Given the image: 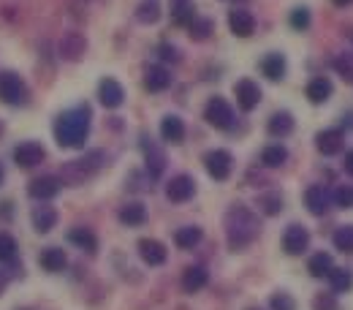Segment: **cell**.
Masks as SVG:
<instances>
[{
  "instance_id": "4dcf8cb0",
  "label": "cell",
  "mask_w": 353,
  "mask_h": 310,
  "mask_svg": "<svg viewBox=\"0 0 353 310\" xmlns=\"http://www.w3.org/2000/svg\"><path fill=\"white\" fill-rule=\"evenodd\" d=\"M329 286H332V294H348V291H353L351 267H334L329 272Z\"/></svg>"
},
{
  "instance_id": "52a82bcc",
  "label": "cell",
  "mask_w": 353,
  "mask_h": 310,
  "mask_svg": "<svg viewBox=\"0 0 353 310\" xmlns=\"http://www.w3.org/2000/svg\"><path fill=\"white\" fill-rule=\"evenodd\" d=\"M204 169L215 182H225L234 172V155L228 150H223V147L210 150V153H204Z\"/></svg>"
},
{
  "instance_id": "44dd1931",
  "label": "cell",
  "mask_w": 353,
  "mask_h": 310,
  "mask_svg": "<svg viewBox=\"0 0 353 310\" xmlns=\"http://www.w3.org/2000/svg\"><path fill=\"white\" fill-rule=\"evenodd\" d=\"M294 128H296V120H294V115L285 112V109L274 112V115L269 117V123H266V133L274 136V139H285V136H291Z\"/></svg>"
},
{
  "instance_id": "1f68e13d",
  "label": "cell",
  "mask_w": 353,
  "mask_h": 310,
  "mask_svg": "<svg viewBox=\"0 0 353 310\" xmlns=\"http://www.w3.org/2000/svg\"><path fill=\"white\" fill-rule=\"evenodd\" d=\"M334 269V259H332V253H326V251H318V253H312L307 262V272L312 278H329V272Z\"/></svg>"
},
{
  "instance_id": "f1b7e54d",
  "label": "cell",
  "mask_w": 353,
  "mask_h": 310,
  "mask_svg": "<svg viewBox=\"0 0 353 310\" xmlns=\"http://www.w3.org/2000/svg\"><path fill=\"white\" fill-rule=\"evenodd\" d=\"M285 68H288V63L277 52H269L264 60H261V74H264L269 82H280L285 77Z\"/></svg>"
},
{
  "instance_id": "b9f144b4",
  "label": "cell",
  "mask_w": 353,
  "mask_h": 310,
  "mask_svg": "<svg viewBox=\"0 0 353 310\" xmlns=\"http://www.w3.org/2000/svg\"><path fill=\"white\" fill-rule=\"evenodd\" d=\"M312 310H337V297L334 294H315L312 297Z\"/></svg>"
},
{
  "instance_id": "ba28073f",
  "label": "cell",
  "mask_w": 353,
  "mask_h": 310,
  "mask_svg": "<svg viewBox=\"0 0 353 310\" xmlns=\"http://www.w3.org/2000/svg\"><path fill=\"white\" fill-rule=\"evenodd\" d=\"M60 188H63V182L57 175H41V177H33L28 182V196L36 199L39 204H49L60 193Z\"/></svg>"
},
{
  "instance_id": "d590c367",
  "label": "cell",
  "mask_w": 353,
  "mask_h": 310,
  "mask_svg": "<svg viewBox=\"0 0 353 310\" xmlns=\"http://www.w3.org/2000/svg\"><path fill=\"white\" fill-rule=\"evenodd\" d=\"M332 242L340 253H353V223H345V226H337L334 234H332Z\"/></svg>"
},
{
  "instance_id": "ab89813d",
  "label": "cell",
  "mask_w": 353,
  "mask_h": 310,
  "mask_svg": "<svg viewBox=\"0 0 353 310\" xmlns=\"http://www.w3.org/2000/svg\"><path fill=\"white\" fill-rule=\"evenodd\" d=\"M269 308L272 310H296V300L288 291H274L269 297Z\"/></svg>"
},
{
  "instance_id": "603a6c76",
  "label": "cell",
  "mask_w": 353,
  "mask_h": 310,
  "mask_svg": "<svg viewBox=\"0 0 353 310\" xmlns=\"http://www.w3.org/2000/svg\"><path fill=\"white\" fill-rule=\"evenodd\" d=\"M57 210L52 207V204H39V207H33V213H30V221H33V229L39 231V234H49L54 226H57Z\"/></svg>"
},
{
  "instance_id": "ffe728a7",
  "label": "cell",
  "mask_w": 353,
  "mask_h": 310,
  "mask_svg": "<svg viewBox=\"0 0 353 310\" xmlns=\"http://www.w3.org/2000/svg\"><path fill=\"white\" fill-rule=\"evenodd\" d=\"M144 88L150 93H163L172 88V71L166 66H147L144 68Z\"/></svg>"
},
{
  "instance_id": "5b68a950",
  "label": "cell",
  "mask_w": 353,
  "mask_h": 310,
  "mask_svg": "<svg viewBox=\"0 0 353 310\" xmlns=\"http://www.w3.org/2000/svg\"><path fill=\"white\" fill-rule=\"evenodd\" d=\"M30 98V90L25 79L14 71H0V101L8 106H25Z\"/></svg>"
},
{
  "instance_id": "74e56055",
  "label": "cell",
  "mask_w": 353,
  "mask_h": 310,
  "mask_svg": "<svg viewBox=\"0 0 353 310\" xmlns=\"http://www.w3.org/2000/svg\"><path fill=\"white\" fill-rule=\"evenodd\" d=\"M332 68L337 71V77H343L345 82H353V55L351 52H343L332 60Z\"/></svg>"
},
{
  "instance_id": "ee69618b",
  "label": "cell",
  "mask_w": 353,
  "mask_h": 310,
  "mask_svg": "<svg viewBox=\"0 0 353 310\" xmlns=\"http://www.w3.org/2000/svg\"><path fill=\"white\" fill-rule=\"evenodd\" d=\"M343 169H345V175H348V177H353V150L345 153V158H343Z\"/></svg>"
},
{
  "instance_id": "d6986e66",
  "label": "cell",
  "mask_w": 353,
  "mask_h": 310,
  "mask_svg": "<svg viewBox=\"0 0 353 310\" xmlns=\"http://www.w3.org/2000/svg\"><path fill=\"white\" fill-rule=\"evenodd\" d=\"M228 28H231L234 36L248 39V36L256 33V17H253L248 8H234V11L228 14Z\"/></svg>"
},
{
  "instance_id": "cb8c5ba5",
  "label": "cell",
  "mask_w": 353,
  "mask_h": 310,
  "mask_svg": "<svg viewBox=\"0 0 353 310\" xmlns=\"http://www.w3.org/2000/svg\"><path fill=\"white\" fill-rule=\"evenodd\" d=\"M68 242H71L74 248L90 253V256L98 251V237H95V231L88 229V226H74V229L68 231Z\"/></svg>"
},
{
  "instance_id": "277c9868",
  "label": "cell",
  "mask_w": 353,
  "mask_h": 310,
  "mask_svg": "<svg viewBox=\"0 0 353 310\" xmlns=\"http://www.w3.org/2000/svg\"><path fill=\"white\" fill-rule=\"evenodd\" d=\"M204 120L215 128V131H231L234 123H236V115H234V106L221 98V95H212L204 106Z\"/></svg>"
},
{
  "instance_id": "f546056e",
  "label": "cell",
  "mask_w": 353,
  "mask_h": 310,
  "mask_svg": "<svg viewBox=\"0 0 353 310\" xmlns=\"http://www.w3.org/2000/svg\"><path fill=\"white\" fill-rule=\"evenodd\" d=\"M123 226H144L147 223V207L141 202H125L117 213Z\"/></svg>"
},
{
  "instance_id": "681fc988",
  "label": "cell",
  "mask_w": 353,
  "mask_h": 310,
  "mask_svg": "<svg viewBox=\"0 0 353 310\" xmlns=\"http://www.w3.org/2000/svg\"><path fill=\"white\" fill-rule=\"evenodd\" d=\"M22 310H28V308H22Z\"/></svg>"
},
{
  "instance_id": "f6af8a7d",
  "label": "cell",
  "mask_w": 353,
  "mask_h": 310,
  "mask_svg": "<svg viewBox=\"0 0 353 310\" xmlns=\"http://www.w3.org/2000/svg\"><path fill=\"white\" fill-rule=\"evenodd\" d=\"M8 278H11V275H8L6 269H0V297H3V294H6V289H8Z\"/></svg>"
},
{
  "instance_id": "8fae6325",
  "label": "cell",
  "mask_w": 353,
  "mask_h": 310,
  "mask_svg": "<svg viewBox=\"0 0 353 310\" xmlns=\"http://www.w3.org/2000/svg\"><path fill=\"white\" fill-rule=\"evenodd\" d=\"M196 196V180L190 177V175H174V177L166 182V199L172 202V204H185V202H190Z\"/></svg>"
},
{
  "instance_id": "6da1fadb",
  "label": "cell",
  "mask_w": 353,
  "mask_h": 310,
  "mask_svg": "<svg viewBox=\"0 0 353 310\" xmlns=\"http://www.w3.org/2000/svg\"><path fill=\"white\" fill-rule=\"evenodd\" d=\"M223 223H225L228 251H234V253L248 251V248L259 240V234H261V221H259V215H256L250 207H245V204H231V207L225 210Z\"/></svg>"
},
{
  "instance_id": "5bb4252c",
  "label": "cell",
  "mask_w": 353,
  "mask_h": 310,
  "mask_svg": "<svg viewBox=\"0 0 353 310\" xmlns=\"http://www.w3.org/2000/svg\"><path fill=\"white\" fill-rule=\"evenodd\" d=\"M332 193L323 188V185H310L305 191V207L310 210V215L315 218H323L329 210H332Z\"/></svg>"
},
{
  "instance_id": "30bf717a",
  "label": "cell",
  "mask_w": 353,
  "mask_h": 310,
  "mask_svg": "<svg viewBox=\"0 0 353 310\" xmlns=\"http://www.w3.org/2000/svg\"><path fill=\"white\" fill-rule=\"evenodd\" d=\"M136 251H139V259L147 267H163L169 262L166 245L161 240H155V237H141L139 245H136Z\"/></svg>"
},
{
  "instance_id": "9a60e30c",
  "label": "cell",
  "mask_w": 353,
  "mask_h": 310,
  "mask_svg": "<svg viewBox=\"0 0 353 310\" xmlns=\"http://www.w3.org/2000/svg\"><path fill=\"white\" fill-rule=\"evenodd\" d=\"M57 52H60L63 60H68V63H79V60L85 57V52H88V39H85L82 33L71 30V33H65V36L60 39Z\"/></svg>"
},
{
  "instance_id": "836d02e7",
  "label": "cell",
  "mask_w": 353,
  "mask_h": 310,
  "mask_svg": "<svg viewBox=\"0 0 353 310\" xmlns=\"http://www.w3.org/2000/svg\"><path fill=\"white\" fill-rule=\"evenodd\" d=\"M212 30H215V22L207 19V17H199V14H196V17L188 22V36H190L193 41H207Z\"/></svg>"
},
{
  "instance_id": "83f0119b",
  "label": "cell",
  "mask_w": 353,
  "mask_h": 310,
  "mask_svg": "<svg viewBox=\"0 0 353 310\" xmlns=\"http://www.w3.org/2000/svg\"><path fill=\"white\" fill-rule=\"evenodd\" d=\"M39 264L44 272H63L65 267H68V256H65V251L63 248H44L41 253H39Z\"/></svg>"
},
{
  "instance_id": "4316f807",
  "label": "cell",
  "mask_w": 353,
  "mask_h": 310,
  "mask_svg": "<svg viewBox=\"0 0 353 310\" xmlns=\"http://www.w3.org/2000/svg\"><path fill=\"white\" fill-rule=\"evenodd\" d=\"M332 93H334V85H332L326 77H315V79H310L307 88H305L307 101H310V104H315V106L326 104V101L332 98Z\"/></svg>"
},
{
  "instance_id": "e575fe53",
  "label": "cell",
  "mask_w": 353,
  "mask_h": 310,
  "mask_svg": "<svg viewBox=\"0 0 353 310\" xmlns=\"http://www.w3.org/2000/svg\"><path fill=\"white\" fill-rule=\"evenodd\" d=\"M161 19V0H141L136 6V22L141 25H155Z\"/></svg>"
},
{
  "instance_id": "8992f818",
  "label": "cell",
  "mask_w": 353,
  "mask_h": 310,
  "mask_svg": "<svg viewBox=\"0 0 353 310\" xmlns=\"http://www.w3.org/2000/svg\"><path fill=\"white\" fill-rule=\"evenodd\" d=\"M141 155H144V169H147V177L150 180H161L163 177V172H166V153H163V147L152 139V136H141Z\"/></svg>"
},
{
  "instance_id": "7a4b0ae2",
  "label": "cell",
  "mask_w": 353,
  "mask_h": 310,
  "mask_svg": "<svg viewBox=\"0 0 353 310\" xmlns=\"http://www.w3.org/2000/svg\"><path fill=\"white\" fill-rule=\"evenodd\" d=\"M90 120H92V112H90L88 104L82 106H74V109H65L57 115L52 133H54V142L65 150H74V147H85L90 136Z\"/></svg>"
},
{
  "instance_id": "7bdbcfd3",
  "label": "cell",
  "mask_w": 353,
  "mask_h": 310,
  "mask_svg": "<svg viewBox=\"0 0 353 310\" xmlns=\"http://www.w3.org/2000/svg\"><path fill=\"white\" fill-rule=\"evenodd\" d=\"M158 52H161V60H166V63H169V60H172V63H179V49H176V46L161 44Z\"/></svg>"
},
{
  "instance_id": "2e32d148",
  "label": "cell",
  "mask_w": 353,
  "mask_h": 310,
  "mask_svg": "<svg viewBox=\"0 0 353 310\" xmlns=\"http://www.w3.org/2000/svg\"><path fill=\"white\" fill-rule=\"evenodd\" d=\"M234 98H236V106L242 112H253L261 104V88L253 79H239L234 85Z\"/></svg>"
},
{
  "instance_id": "60d3db41",
  "label": "cell",
  "mask_w": 353,
  "mask_h": 310,
  "mask_svg": "<svg viewBox=\"0 0 353 310\" xmlns=\"http://www.w3.org/2000/svg\"><path fill=\"white\" fill-rule=\"evenodd\" d=\"M291 28H294V30H307L310 28V8L299 6V8H294V11H291Z\"/></svg>"
},
{
  "instance_id": "d6a6232c",
  "label": "cell",
  "mask_w": 353,
  "mask_h": 310,
  "mask_svg": "<svg viewBox=\"0 0 353 310\" xmlns=\"http://www.w3.org/2000/svg\"><path fill=\"white\" fill-rule=\"evenodd\" d=\"M285 161H288V150L283 144H266L261 150V164L266 169H280Z\"/></svg>"
},
{
  "instance_id": "484cf974",
  "label": "cell",
  "mask_w": 353,
  "mask_h": 310,
  "mask_svg": "<svg viewBox=\"0 0 353 310\" xmlns=\"http://www.w3.org/2000/svg\"><path fill=\"white\" fill-rule=\"evenodd\" d=\"M256 207H259V213L266 215V218L280 215L283 207H285L283 193H280V191H264V193H259V196H256Z\"/></svg>"
},
{
  "instance_id": "7dc6e473",
  "label": "cell",
  "mask_w": 353,
  "mask_h": 310,
  "mask_svg": "<svg viewBox=\"0 0 353 310\" xmlns=\"http://www.w3.org/2000/svg\"><path fill=\"white\" fill-rule=\"evenodd\" d=\"M3 180H6V169H3V164H0V185H3Z\"/></svg>"
},
{
  "instance_id": "d4e9b609",
  "label": "cell",
  "mask_w": 353,
  "mask_h": 310,
  "mask_svg": "<svg viewBox=\"0 0 353 310\" xmlns=\"http://www.w3.org/2000/svg\"><path fill=\"white\" fill-rule=\"evenodd\" d=\"M204 240V229L201 226H179L174 231V245L179 251H193L199 248Z\"/></svg>"
},
{
  "instance_id": "ac0fdd59",
  "label": "cell",
  "mask_w": 353,
  "mask_h": 310,
  "mask_svg": "<svg viewBox=\"0 0 353 310\" xmlns=\"http://www.w3.org/2000/svg\"><path fill=\"white\" fill-rule=\"evenodd\" d=\"M210 283V269L204 264H190L182 272V291L185 294H199Z\"/></svg>"
},
{
  "instance_id": "7402d4cb",
  "label": "cell",
  "mask_w": 353,
  "mask_h": 310,
  "mask_svg": "<svg viewBox=\"0 0 353 310\" xmlns=\"http://www.w3.org/2000/svg\"><path fill=\"white\" fill-rule=\"evenodd\" d=\"M185 120L179 115H166L161 120V139L166 144H182L185 142Z\"/></svg>"
},
{
  "instance_id": "e0dca14e",
  "label": "cell",
  "mask_w": 353,
  "mask_h": 310,
  "mask_svg": "<svg viewBox=\"0 0 353 310\" xmlns=\"http://www.w3.org/2000/svg\"><path fill=\"white\" fill-rule=\"evenodd\" d=\"M98 101H101L106 109H120V106L125 104V90H123V85H120L117 79L106 77V79H101V85H98Z\"/></svg>"
},
{
  "instance_id": "4fadbf2b",
  "label": "cell",
  "mask_w": 353,
  "mask_h": 310,
  "mask_svg": "<svg viewBox=\"0 0 353 310\" xmlns=\"http://www.w3.org/2000/svg\"><path fill=\"white\" fill-rule=\"evenodd\" d=\"M44 158H46V150L44 144H39V142H22V144L14 147V164L22 166V169H33Z\"/></svg>"
},
{
  "instance_id": "f35d334b",
  "label": "cell",
  "mask_w": 353,
  "mask_h": 310,
  "mask_svg": "<svg viewBox=\"0 0 353 310\" xmlns=\"http://www.w3.org/2000/svg\"><path fill=\"white\" fill-rule=\"evenodd\" d=\"M332 202L343 210H351L353 207V185H337L334 193H332Z\"/></svg>"
},
{
  "instance_id": "8d00e7d4",
  "label": "cell",
  "mask_w": 353,
  "mask_h": 310,
  "mask_svg": "<svg viewBox=\"0 0 353 310\" xmlns=\"http://www.w3.org/2000/svg\"><path fill=\"white\" fill-rule=\"evenodd\" d=\"M17 240L11 237V234H6V231H0V264H11V262H17Z\"/></svg>"
},
{
  "instance_id": "c3c4849f",
  "label": "cell",
  "mask_w": 353,
  "mask_h": 310,
  "mask_svg": "<svg viewBox=\"0 0 353 310\" xmlns=\"http://www.w3.org/2000/svg\"><path fill=\"white\" fill-rule=\"evenodd\" d=\"M248 310H261V308H248Z\"/></svg>"
},
{
  "instance_id": "bcb514c9",
  "label": "cell",
  "mask_w": 353,
  "mask_h": 310,
  "mask_svg": "<svg viewBox=\"0 0 353 310\" xmlns=\"http://www.w3.org/2000/svg\"><path fill=\"white\" fill-rule=\"evenodd\" d=\"M334 6H340V8H345V6H353V0H332Z\"/></svg>"
},
{
  "instance_id": "9c48e42d",
  "label": "cell",
  "mask_w": 353,
  "mask_h": 310,
  "mask_svg": "<svg viewBox=\"0 0 353 310\" xmlns=\"http://www.w3.org/2000/svg\"><path fill=\"white\" fill-rule=\"evenodd\" d=\"M280 245H283V251L288 256H302V253H307L310 248V231L302 223H291V226H285Z\"/></svg>"
},
{
  "instance_id": "7c38bea8",
  "label": "cell",
  "mask_w": 353,
  "mask_h": 310,
  "mask_svg": "<svg viewBox=\"0 0 353 310\" xmlns=\"http://www.w3.org/2000/svg\"><path fill=\"white\" fill-rule=\"evenodd\" d=\"M315 150L326 158L332 155H340L345 150V133L343 128H323V131L315 133Z\"/></svg>"
},
{
  "instance_id": "3957f363",
  "label": "cell",
  "mask_w": 353,
  "mask_h": 310,
  "mask_svg": "<svg viewBox=\"0 0 353 310\" xmlns=\"http://www.w3.org/2000/svg\"><path fill=\"white\" fill-rule=\"evenodd\" d=\"M106 166V153L103 150H90L85 155L74 158V161H65L60 166V182H68V185H82L92 180L101 169Z\"/></svg>"
}]
</instances>
